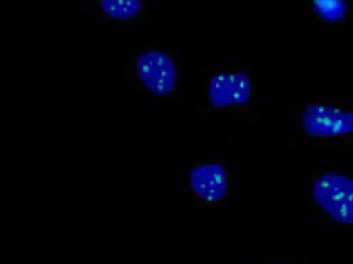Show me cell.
Listing matches in <instances>:
<instances>
[{
  "label": "cell",
  "instance_id": "ba28073f",
  "mask_svg": "<svg viewBox=\"0 0 353 264\" xmlns=\"http://www.w3.org/2000/svg\"><path fill=\"white\" fill-rule=\"evenodd\" d=\"M271 264H283V263H271Z\"/></svg>",
  "mask_w": 353,
  "mask_h": 264
},
{
  "label": "cell",
  "instance_id": "6da1fadb",
  "mask_svg": "<svg viewBox=\"0 0 353 264\" xmlns=\"http://www.w3.org/2000/svg\"><path fill=\"white\" fill-rule=\"evenodd\" d=\"M130 64L137 81L157 98L168 100L179 90V64L164 50L159 47L144 49Z\"/></svg>",
  "mask_w": 353,
  "mask_h": 264
},
{
  "label": "cell",
  "instance_id": "3957f363",
  "mask_svg": "<svg viewBox=\"0 0 353 264\" xmlns=\"http://www.w3.org/2000/svg\"><path fill=\"white\" fill-rule=\"evenodd\" d=\"M312 197L332 222L353 226V179L338 172H325L315 179Z\"/></svg>",
  "mask_w": 353,
  "mask_h": 264
},
{
  "label": "cell",
  "instance_id": "52a82bcc",
  "mask_svg": "<svg viewBox=\"0 0 353 264\" xmlns=\"http://www.w3.org/2000/svg\"><path fill=\"white\" fill-rule=\"evenodd\" d=\"M311 10L323 23H341L349 14V5L343 0H314Z\"/></svg>",
  "mask_w": 353,
  "mask_h": 264
},
{
  "label": "cell",
  "instance_id": "5b68a950",
  "mask_svg": "<svg viewBox=\"0 0 353 264\" xmlns=\"http://www.w3.org/2000/svg\"><path fill=\"white\" fill-rule=\"evenodd\" d=\"M230 170L223 161L195 165L188 173V189L195 201L205 205H219L230 188Z\"/></svg>",
  "mask_w": 353,
  "mask_h": 264
},
{
  "label": "cell",
  "instance_id": "7a4b0ae2",
  "mask_svg": "<svg viewBox=\"0 0 353 264\" xmlns=\"http://www.w3.org/2000/svg\"><path fill=\"white\" fill-rule=\"evenodd\" d=\"M305 135L315 140H336L353 135V109L322 100L307 104L301 114Z\"/></svg>",
  "mask_w": 353,
  "mask_h": 264
},
{
  "label": "cell",
  "instance_id": "8992f818",
  "mask_svg": "<svg viewBox=\"0 0 353 264\" xmlns=\"http://www.w3.org/2000/svg\"><path fill=\"white\" fill-rule=\"evenodd\" d=\"M97 5L107 20L114 21L134 20L144 13L141 0H99Z\"/></svg>",
  "mask_w": 353,
  "mask_h": 264
},
{
  "label": "cell",
  "instance_id": "277c9868",
  "mask_svg": "<svg viewBox=\"0 0 353 264\" xmlns=\"http://www.w3.org/2000/svg\"><path fill=\"white\" fill-rule=\"evenodd\" d=\"M252 96V80L239 69H225L207 84L208 104L215 113H231L244 108Z\"/></svg>",
  "mask_w": 353,
  "mask_h": 264
}]
</instances>
